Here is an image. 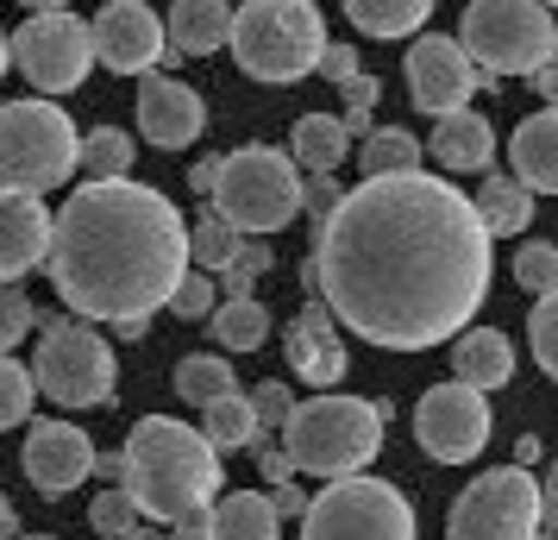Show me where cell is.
I'll list each match as a JSON object with an SVG mask.
<instances>
[{"mask_svg": "<svg viewBox=\"0 0 558 540\" xmlns=\"http://www.w3.org/2000/svg\"><path fill=\"white\" fill-rule=\"evenodd\" d=\"M314 284L339 327L383 352L452 339L489 296V232L471 195L427 170L364 177L320 220Z\"/></svg>", "mask_w": 558, "mask_h": 540, "instance_id": "obj_1", "label": "cell"}, {"mask_svg": "<svg viewBox=\"0 0 558 540\" xmlns=\"http://www.w3.org/2000/svg\"><path fill=\"white\" fill-rule=\"evenodd\" d=\"M51 284L88 321H151L189 271L177 202L126 177H88L51 220Z\"/></svg>", "mask_w": 558, "mask_h": 540, "instance_id": "obj_2", "label": "cell"}, {"mask_svg": "<svg viewBox=\"0 0 558 540\" xmlns=\"http://www.w3.org/2000/svg\"><path fill=\"white\" fill-rule=\"evenodd\" d=\"M220 484H227L220 446L202 428H182L170 415H145L126 434V490L138 515L182 521L189 509H214Z\"/></svg>", "mask_w": 558, "mask_h": 540, "instance_id": "obj_3", "label": "cell"}, {"mask_svg": "<svg viewBox=\"0 0 558 540\" xmlns=\"http://www.w3.org/2000/svg\"><path fill=\"white\" fill-rule=\"evenodd\" d=\"M239 70L252 82H302L320 51H327V20L314 0H245L232 7V32H227Z\"/></svg>", "mask_w": 558, "mask_h": 540, "instance_id": "obj_4", "label": "cell"}, {"mask_svg": "<svg viewBox=\"0 0 558 540\" xmlns=\"http://www.w3.org/2000/svg\"><path fill=\"white\" fill-rule=\"evenodd\" d=\"M282 453L295 459V471L352 478L383 453V403H357V396L295 403L289 421H282Z\"/></svg>", "mask_w": 558, "mask_h": 540, "instance_id": "obj_5", "label": "cell"}, {"mask_svg": "<svg viewBox=\"0 0 558 540\" xmlns=\"http://www.w3.org/2000/svg\"><path fill=\"white\" fill-rule=\"evenodd\" d=\"M82 170V132L57 101H7L0 107V182L45 195Z\"/></svg>", "mask_w": 558, "mask_h": 540, "instance_id": "obj_6", "label": "cell"}, {"mask_svg": "<svg viewBox=\"0 0 558 540\" xmlns=\"http://www.w3.org/2000/svg\"><path fill=\"white\" fill-rule=\"evenodd\" d=\"M458 45L483 76H533L558 51V26L546 0H471Z\"/></svg>", "mask_w": 558, "mask_h": 540, "instance_id": "obj_7", "label": "cell"}, {"mask_svg": "<svg viewBox=\"0 0 558 540\" xmlns=\"http://www.w3.org/2000/svg\"><path fill=\"white\" fill-rule=\"evenodd\" d=\"M214 207L245 232H277L302 214V170L289 152L270 145H245V152L220 157V182H214Z\"/></svg>", "mask_w": 558, "mask_h": 540, "instance_id": "obj_8", "label": "cell"}, {"mask_svg": "<svg viewBox=\"0 0 558 540\" xmlns=\"http://www.w3.org/2000/svg\"><path fill=\"white\" fill-rule=\"evenodd\" d=\"M32 384L63 409H107L120 389V364H113V346L88 321H45Z\"/></svg>", "mask_w": 558, "mask_h": 540, "instance_id": "obj_9", "label": "cell"}, {"mask_svg": "<svg viewBox=\"0 0 558 540\" xmlns=\"http://www.w3.org/2000/svg\"><path fill=\"white\" fill-rule=\"evenodd\" d=\"M302 540H414V503L389 478H332L302 515Z\"/></svg>", "mask_w": 558, "mask_h": 540, "instance_id": "obj_10", "label": "cell"}, {"mask_svg": "<svg viewBox=\"0 0 558 540\" xmlns=\"http://www.w3.org/2000/svg\"><path fill=\"white\" fill-rule=\"evenodd\" d=\"M452 540H533L539 535V478L527 465H496L446 515Z\"/></svg>", "mask_w": 558, "mask_h": 540, "instance_id": "obj_11", "label": "cell"}, {"mask_svg": "<svg viewBox=\"0 0 558 540\" xmlns=\"http://www.w3.org/2000/svg\"><path fill=\"white\" fill-rule=\"evenodd\" d=\"M7 51H13L20 76H26L38 95H70V88H82V76L95 70V26L76 20L70 7L32 13L26 26L7 38Z\"/></svg>", "mask_w": 558, "mask_h": 540, "instance_id": "obj_12", "label": "cell"}, {"mask_svg": "<svg viewBox=\"0 0 558 540\" xmlns=\"http://www.w3.org/2000/svg\"><path fill=\"white\" fill-rule=\"evenodd\" d=\"M414 434L421 453L439 465H471L489 440V403L477 384H433L414 409Z\"/></svg>", "mask_w": 558, "mask_h": 540, "instance_id": "obj_13", "label": "cell"}, {"mask_svg": "<svg viewBox=\"0 0 558 540\" xmlns=\"http://www.w3.org/2000/svg\"><path fill=\"white\" fill-rule=\"evenodd\" d=\"M477 88H483V70L464 57V45L439 38V32L408 45V95H414L421 113H433V120L439 113H458V107H471Z\"/></svg>", "mask_w": 558, "mask_h": 540, "instance_id": "obj_14", "label": "cell"}, {"mask_svg": "<svg viewBox=\"0 0 558 540\" xmlns=\"http://www.w3.org/2000/svg\"><path fill=\"white\" fill-rule=\"evenodd\" d=\"M88 26H95V57L113 76H151L157 57L170 51V32L145 0H107Z\"/></svg>", "mask_w": 558, "mask_h": 540, "instance_id": "obj_15", "label": "cell"}, {"mask_svg": "<svg viewBox=\"0 0 558 540\" xmlns=\"http://www.w3.org/2000/svg\"><path fill=\"white\" fill-rule=\"evenodd\" d=\"M20 459H26L32 490L57 503V496H70V490L95 471V440L82 434L76 421H51V415H45V421H32L26 453H20Z\"/></svg>", "mask_w": 558, "mask_h": 540, "instance_id": "obj_16", "label": "cell"}, {"mask_svg": "<svg viewBox=\"0 0 558 540\" xmlns=\"http://www.w3.org/2000/svg\"><path fill=\"white\" fill-rule=\"evenodd\" d=\"M138 132H151L157 152H182L207 132L202 95L177 76H145L138 82Z\"/></svg>", "mask_w": 558, "mask_h": 540, "instance_id": "obj_17", "label": "cell"}, {"mask_svg": "<svg viewBox=\"0 0 558 540\" xmlns=\"http://www.w3.org/2000/svg\"><path fill=\"white\" fill-rule=\"evenodd\" d=\"M45 252H51V214H45V202L32 189H7L0 182V277L13 284V277L38 271Z\"/></svg>", "mask_w": 558, "mask_h": 540, "instance_id": "obj_18", "label": "cell"}, {"mask_svg": "<svg viewBox=\"0 0 558 540\" xmlns=\"http://www.w3.org/2000/svg\"><path fill=\"white\" fill-rule=\"evenodd\" d=\"M289 364L302 371V384H339L345 377V339L327 302H302V314L289 321Z\"/></svg>", "mask_w": 558, "mask_h": 540, "instance_id": "obj_19", "label": "cell"}, {"mask_svg": "<svg viewBox=\"0 0 558 540\" xmlns=\"http://www.w3.org/2000/svg\"><path fill=\"white\" fill-rule=\"evenodd\" d=\"M508 157H514V177L527 182L533 195H558V107L527 113L508 139Z\"/></svg>", "mask_w": 558, "mask_h": 540, "instance_id": "obj_20", "label": "cell"}, {"mask_svg": "<svg viewBox=\"0 0 558 540\" xmlns=\"http://www.w3.org/2000/svg\"><path fill=\"white\" fill-rule=\"evenodd\" d=\"M427 152L446 164V170H489V157H496V127L471 113V107H458V113H439V127H433Z\"/></svg>", "mask_w": 558, "mask_h": 540, "instance_id": "obj_21", "label": "cell"}, {"mask_svg": "<svg viewBox=\"0 0 558 540\" xmlns=\"http://www.w3.org/2000/svg\"><path fill=\"white\" fill-rule=\"evenodd\" d=\"M163 32H170V51L177 57H214L232 32V7L227 0H177Z\"/></svg>", "mask_w": 558, "mask_h": 540, "instance_id": "obj_22", "label": "cell"}, {"mask_svg": "<svg viewBox=\"0 0 558 540\" xmlns=\"http://www.w3.org/2000/svg\"><path fill=\"white\" fill-rule=\"evenodd\" d=\"M452 371H458V384L502 389L508 377H514V346H508L502 327H471V334H458V346H452Z\"/></svg>", "mask_w": 558, "mask_h": 540, "instance_id": "obj_23", "label": "cell"}, {"mask_svg": "<svg viewBox=\"0 0 558 540\" xmlns=\"http://www.w3.org/2000/svg\"><path fill=\"white\" fill-rule=\"evenodd\" d=\"M352 152V127L339 120V113H302L295 127H289V157L314 170V177H332L339 164Z\"/></svg>", "mask_w": 558, "mask_h": 540, "instance_id": "obj_24", "label": "cell"}, {"mask_svg": "<svg viewBox=\"0 0 558 540\" xmlns=\"http://www.w3.org/2000/svg\"><path fill=\"white\" fill-rule=\"evenodd\" d=\"M214 540H277V521L282 515L270 509V496H257V490H232V496H214Z\"/></svg>", "mask_w": 558, "mask_h": 540, "instance_id": "obj_25", "label": "cell"}, {"mask_svg": "<svg viewBox=\"0 0 558 540\" xmlns=\"http://www.w3.org/2000/svg\"><path fill=\"white\" fill-rule=\"evenodd\" d=\"M477 220H483V232L496 239V232H527V220H533V189L521 177H483V189H477Z\"/></svg>", "mask_w": 558, "mask_h": 540, "instance_id": "obj_26", "label": "cell"}, {"mask_svg": "<svg viewBox=\"0 0 558 540\" xmlns=\"http://www.w3.org/2000/svg\"><path fill=\"white\" fill-rule=\"evenodd\" d=\"M202 434L220 446V453H239V446H257L264 440V428H257L252 415V396H239V389H227V396H214L202 409Z\"/></svg>", "mask_w": 558, "mask_h": 540, "instance_id": "obj_27", "label": "cell"}, {"mask_svg": "<svg viewBox=\"0 0 558 540\" xmlns=\"http://www.w3.org/2000/svg\"><path fill=\"white\" fill-rule=\"evenodd\" d=\"M345 13H352V26L371 32V38H408V32L427 26L433 0H345Z\"/></svg>", "mask_w": 558, "mask_h": 540, "instance_id": "obj_28", "label": "cell"}, {"mask_svg": "<svg viewBox=\"0 0 558 540\" xmlns=\"http://www.w3.org/2000/svg\"><path fill=\"white\" fill-rule=\"evenodd\" d=\"M357 170L364 177H396V170H421V139L402 127H377L357 145Z\"/></svg>", "mask_w": 558, "mask_h": 540, "instance_id": "obj_29", "label": "cell"}, {"mask_svg": "<svg viewBox=\"0 0 558 540\" xmlns=\"http://www.w3.org/2000/svg\"><path fill=\"white\" fill-rule=\"evenodd\" d=\"M214 334H220L227 352H257L270 339V309L252 302V296H232L227 309H214Z\"/></svg>", "mask_w": 558, "mask_h": 540, "instance_id": "obj_30", "label": "cell"}, {"mask_svg": "<svg viewBox=\"0 0 558 540\" xmlns=\"http://www.w3.org/2000/svg\"><path fill=\"white\" fill-rule=\"evenodd\" d=\"M239 252H245V232L232 227L220 207H214V214H202V220L189 227V257H195L202 271H227Z\"/></svg>", "mask_w": 558, "mask_h": 540, "instance_id": "obj_31", "label": "cell"}, {"mask_svg": "<svg viewBox=\"0 0 558 540\" xmlns=\"http://www.w3.org/2000/svg\"><path fill=\"white\" fill-rule=\"evenodd\" d=\"M232 384H239V377H232L227 359H182L177 364V396L182 403H195V409H207L214 396H227Z\"/></svg>", "mask_w": 558, "mask_h": 540, "instance_id": "obj_32", "label": "cell"}, {"mask_svg": "<svg viewBox=\"0 0 558 540\" xmlns=\"http://www.w3.org/2000/svg\"><path fill=\"white\" fill-rule=\"evenodd\" d=\"M82 170L88 177H126L132 170V139L120 127H95L82 139Z\"/></svg>", "mask_w": 558, "mask_h": 540, "instance_id": "obj_33", "label": "cell"}, {"mask_svg": "<svg viewBox=\"0 0 558 540\" xmlns=\"http://www.w3.org/2000/svg\"><path fill=\"white\" fill-rule=\"evenodd\" d=\"M527 339H533V359L539 371L558 384V289L533 296V314H527Z\"/></svg>", "mask_w": 558, "mask_h": 540, "instance_id": "obj_34", "label": "cell"}, {"mask_svg": "<svg viewBox=\"0 0 558 540\" xmlns=\"http://www.w3.org/2000/svg\"><path fill=\"white\" fill-rule=\"evenodd\" d=\"M88 521H95V535H101V540H126L132 528L145 521V515H138V503H132L126 484H113V490H101V496H95Z\"/></svg>", "mask_w": 558, "mask_h": 540, "instance_id": "obj_35", "label": "cell"}, {"mask_svg": "<svg viewBox=\"0 0 558 540\" xmlns=\"http://www.w3.org/2000/svg\"><path fill=\"white\" fill-rule=\"evenodd\" d=\"M32 396H38L32 364H13L7 352H0V428H20V421L32 415Z\"/></svg>", "mask_w": 558, "mask_h": 540, "instance_id": "obj_36", "label": "cell"}, {"mask_svg": "<svg viewBox=\"0 0 558 540\" xmlns=\"http://www.w3.org/2000/svg\"><path fill=\"white\" fill-rule=\"evenodd\" d=\"M514 284L533 289V296L558 289V245L553 239H527V245L514 252Z\"/></svg>", "mask_w": 558, "mask_h": 540, "instance_id": "obj_37", "label": "cell"}, {"mask_svg": "<svg viewBox=\"0 0 558 540\" xmlns=\"http://www.w3.org/2000/svg\"><path fill=\"white\" fill-rule=\"evenodd\" d=\"M32 327H38V309H32V296H26L20 284H7V277H0V352H7V346H20Z\"/></svg>", "mask_w": 558, "mask_h": 540, "instance_id": "obj_38", "label": "cell"}, {"mask_svg": "<svg viewBox=\"0 0 558 540\" xmlns=\"http://www.w3.org/2000/svg\"><path fill=\"white\" fill-rule=\"evenodd\" d=\"M214 302H220V284H214L207 271H182L177 296H170V314H182V321H207Z\"/></svg>", "mask_w": 558, "mask_h": 540, "instance_id": "obj_39", "label": "cell"}, {"mask_svg": "<svg viewBox=\"0 0 558 540\" xmlns=\"http://www.w3.org/2000/svg\"><path fill=\"white\" fill-rule=\"evenodd\" d=\"M270 257H277V252H270L264 239H257V245H245V252L232 257L227 271H220V289H227V296H252V284L270 271Z\"/></svg>", "mask_w": 558, "mask_h": 540, "instance_id": "obj_40", "label": "cell"}, {"mask_svg": "<svg viewBox=\"0 0 558 540\" xmlns=\"http://www.w3.org/2000/svg\"><path fill=\"white\" fill-rule=\"evenodd\" d=\"M289 409H295L289 384H252V415H257V428H282V421H289Z\"/></svg>", "mask_w": 558, "mask_h": 540, "instance_id": "obj_41", "label": "cell"}, {"mask_svg": "<svg viewBox=\"0 0 558 540\" xmlns=\"http://www.w3.org/2000/svg\"><path fill=\"white\" fill-rule=\"evenodd\" d=\"M314 70H320L327 82H352V76H357V51H352V45H332V38H327V51H320V63H314Z\"/></svg>", "mask_w": 558, "mask_h": 540, "instance_id": "obj_42", "label": "cell"}, {"mask_svg": "<svg viewBox=\"0 0 558 540\" xmlns=\"http://www.w3.org/2000/svg\"><path fill=\"white\" fill-rule=\"evenodd\" d=\"M339 195H345V189H339V182H327V177L302 182V207H307V214H314V220H327L332 207H339Z\"/></svg>", "mask_w": 558, "mask_h": 540, "instance_id": "obj_43", "label": "cell"}, {"mask_svg": "<svg viewBox=\"0 0 558 540\" xmlns=\"http://www.w3.org/2000/svg\"><path fill=\"white\" fill-rule=\"evenodd\" d=\"M539 528H546V535L558 528V459H553V471L539 478Z\"/></svg>", "mask_w": 558, "mask_h": 540, "instance_id": "obj_44", "label": "cell"}, {"mask_svg": "<svg viewBox=\"0 0 558 540\" xmlns=\"http://www.w3.org/2000/svg\"><path fill=\"white\" fill-rule=\"evenodd\" d=\"M170 540H214V521H207V509H189V515L177 521V535H170Z\"/></svg>", "mask_w": 558, "mask_h": 540, "instance_id": "obj_45", "label": "cell"}, {"mask_svg": "<svg viewBox=\"0 0 558 540\" xmlns=\"http://www.w3.org/2000/svg\"><path fill=\"white\" fill-rule=\"evenodd\" d=\"M533 88H539V95H546V107H558V51L546 57V63H539V70H533Z\"/></svg>", "mask_w": 558, "mask_h": 540, "instance_id": "obj_46", "label": "cell"}, {"mask_svg": "<svg viewBox=\"0 0 558 540\" xmlns=\"http://www.w3.org/2000/svg\"><path fill=\"white\" fill-rule=\"evenodd\" d=\"M270 509H277V515H307L302 484H277V496H270Z\"/></svg>", "mask_w": 558, "mask_h": 540, "instance_id": "obj_47", "label": "cell"}, {"mask_svg": "<svg viewBox=\"0 0 558 540\" xmlns=\"http://www.w3.org/2000/svg\"><path fill=\"white\" fill-rule=\"evenodd\" d=\"M214 182H220V157H202V164L189 170V189H195V195H214Z\"/></svg>", "mask_w": 558, "mask_h": 540, "instance_id": "obj_48", "label": "cell"}, {"mask_svg": "<svg viewBox=\"0 0 558 540\" xmlns=\"http://www.w3.org/2000/svg\"><path fill=\"white\" fill-rule=\"evenodd\" d=\"M289 471H295V459H289L282 446H270V453H264V478H270V484H289Z\"/></svg>", "mask_w": 558, "mask_h": 540, "instance_id": "obj_49", "label": "cell"}, {"mask_svg": "<svg viewBox=\"0 0 558 540\" xmlns=\"http://www.w3.org/2000/svg\"><path fill=\"white\" fill-rule=\"evenodd\" d=\"M95 471H101L107 484H126V453H107V459L95 453Z\"/></svg>", "mask_w": 558, "mask_h": 540, "instance_id": "obj_50", "label": "cell"}, {"mask_svg": "<svg viewBox=\"0 0 558 540\" xmlns=\"http://www.w3.org/2000/svg\"><path fill=\"white\" fill-rule=\"evenodd\" d=\"M20 535V515H13V503H7V496H0V540H13Z\"/></svg>", "mask_w": 558, "mask_h": 540, "instance_id": "obj_51", "label": "cell"}, {"mask_svg": "<svg viewBox=\"0 0 558 540\" xmlns=\"http://www.w3.org/2000/svg\"><path fill=\"white\" fill-rule=\"evenodd\" d=\"M113 327H120V339H145L151 334V321H113Z\"/></svg>", "mask_w": 558, "mask_h": 540, "instance_id": "obj_52", "label": "cell"}, {"mask_svg": "<svg viewBox=\"0 0 558 540\" xmlns=\"http://www.w3.org/2000/svg\"><path fill=\"white\" fill-rule=\"evenodd\" d=\"M20 7H32V13H57V7H70V0H20Z\"/></svg>", "mask_w": 558, "mask_h": 540, "instance_id": "obj_53", "label": "cell"}, {"mask_svg": "<svg viewBox=\"0 0 558 540\" xmlns=\"http://www.w3.org/2000/svg\"><path fill=\"white\" fill-rule=\"evenodd\" d=\"M7 63H13V51H7V32H0V76H7Z\"/></svg>", "mask_w": 558, "mask_h": 540, "instance_id": "obj_54", "label": "cell"}, {"mask_svg": "<svg viewBox=\"0 0 558 540\" xmlns=\"http://www.w3.org/2000/svg\"><path fill=\"white\" fill-rule=\"evenodd\" d=\"M126 540H170V535H145V528H132V535Z\"/></svg>", "mask_w": 558, "mask_h": 540, "instance_id": "obj_55", "label": "cell"}, {"mask_svg": "<svg viewBox=\"0 0 558 540\" xmlns=\"http://www.w3.org/2000/svg\"><path fill=\"white\" fill-rule=\"evenodd\" d=\"M13 540H45V535H13Z\"/></svg>", "mask_w": 558, "mask_h": 540, "instance_id": "obj_56", "label": "cell"}, {"mask_svg": "<svg viewBox=\"0 0 558 540\" xmlns=\"http://www.w3.org/2000/svg\"><path fill=\"white\" fill-rule=\"evenodd\" d=\"M546 7H558V0H546Z\"/></svg>", "mask_w": 558, "mask_h": 540, "instance_id": "obj_57", "label": "cell"}]
</instances>
